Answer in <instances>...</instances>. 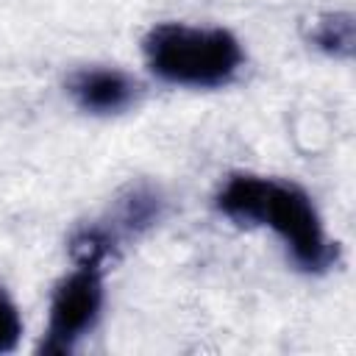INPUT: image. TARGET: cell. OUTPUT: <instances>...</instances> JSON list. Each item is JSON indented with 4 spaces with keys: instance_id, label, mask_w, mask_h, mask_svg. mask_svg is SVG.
<instances>
[{
    "instance_id": "obj_7",
    "label": "cell",
    "mask_w": 356,
    "mask_h": 356,
    "mask_svg": "<svg viewBox=\"0 0 356 356\" xmlns=\"http://www.w3.org/2000/svg\"><path fill=\"white\" fill-rule=\"evenodd\" d=\"M117 236L103 228V225H92V228H81L72 242H70V253L75 259V264H95L100 267L106 261V256L114 250Z\"/></svg>"
},
{
    "instance_id": "obj_5",
    "label": "cell",
    "mask_w": 356,
    "mask_h": 356,
    "mask_svg": "<svg viewBox=\"0 0 356 356\" xmlns=\"http://www.w3.org/2000/svg\"><path fill=\"white\" fill-rule=\"evenodd\" d=\"M161 217V197L150 186H131L114 209V236L117 234H142Z\"/></svg>"
},
{
    "instance_id": "obj_8",
    "label": "cell",
    "mask_w": 356,
    "mask_h": 356,
    "mask_svg": "<svg viewBox=\"0 0 356 356\" xmlns=\"http://www.w3.org/2000/svg\"><path fill=\"white\" fill-rule=\"evenodd\" d=\"M22 334V320L14 306V300L0 289V353H8L17 348Z\"/></svg>"
},
{
    "instance_id": "obj_3",
    "label": "cell",
    "mask_w": 356,
    "mask_h": 356,
    "mask_svg": "<svg viewBox=\"0 0 356 356\" xmlns=\"http://www.w3.org/2000/svg\"><path fill=\"white\" fill-rule=\"evenodd\" d=\"M100 303H103L100 267L78 264V270L70 273L53 292L47 337L42 339L39 353H53V356L70 353L75 342L95 325Z\"/></svg>"
},
{
    "instance_id": "obj_2",
    "label": "cell",
    "mask_w": 356,
    "mask_h": 356,
    "mask_svg": "<svg viewBox=\"0 0 356 356\" xmlns=\"http://www.w3.org/2000/svg\"><path fill=\"white\" fill-rule=\"evenodd\" d=\"M145 58L161 81L181 86H222L236 75L242 47L222 28L164 22L145 36Z\"/></svg>"
},
{
    "instance_id": "obj_4",
    "label": "cell",
    "mask_w": 356,
    "mask_h": 356,
    "mask_svg": "<svg viewBox=\"0 0 356 356\" xmlns=\"http://www.w3.org/2000/svg\"><path fill=\"white\" fill-rule=\"evenodd\" d=\"M72 100L89 114H117L136 97V83L120 70H81L67 81Z\"/></svg>"
},
{
    "instance_id": "obj_1",
    "label": "cell",
    "mask_w": 356,
    "mask_h": 356,
    "mask_svg": "<svg viewBox=\"0 0 356 356\" xmlns=\"http://www.w3.org/2000/svg\"><path fill=\"white\" fill-rule=\"evenodd\" d=\"M217 209L239 225H270L303 270L320 273L337 261L309 195L295 184L239 172L220 189Z\"/></svg>"
},
{
    "instance_id": "obj_6",
    "label": "cell",
    "mask_w": 356,
    "mask_h": 356,
    "mask_svg": "<svg viewBox=\"0 0 356 356\" xmlns=\"http://www.w3.org/2000/svg\"><path fill=\"white\" fill-rule=\"evenodd\" d=\"M309 42L334 56V58H350L353 47H356V22L353 14L348 11H334V14H323L314 19L312 31H309Z\"/></svg>"
}]
</instances>
